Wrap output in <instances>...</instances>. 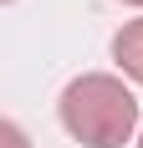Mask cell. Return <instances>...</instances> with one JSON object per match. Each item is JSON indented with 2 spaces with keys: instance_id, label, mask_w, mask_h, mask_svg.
I'll use <instances>...</instances> for the list:
<instances>
[{
  "instance_id": "cell-1",
  "label": "cell",
  "mask_w": 143,
  "mask_h": 148,
  "mask_svg": "<svg viewBox=\"0 0 143 148\" xmlns=\"http://www.w3.org/2000/svg\"><path fill=\"white\" fill-rule=\"evenodd\" d=\"M61 128L87 148H123L138 133V97L118 77L87 72L61 92Z\"/></svg>"
},
{
  "instance_id": "cell-5",
  "label": "cell",
  "mask_w": 143,
  "mask_h": 148,
  "mask_svg": "<svg viewBox=\"0 0 143 148\" xmlns=\"http://www.w3.org/2000/svg\"><path fill=\"white\" fill-rule=\"evenodd\" d=\"M138 148H143V138H138Z\"/></svg>"
},
{
  "instance_id": "cell-4",
  "label": "cell",
  "mask_w": 143,
  "mask_h": 148,
  "mask_svg": "<svg viewBox=\"0 0 143 148\" xmlns=\"http://www.w3.org/2000/svg\"><path fill=\"white\" fill-rule=\"evenodd\" d=\"M128 5H143V0H128Z\"/></svg>"
},
{
  "instance_id": "cell-2",
  "label": "cell",
  "mask_w": 143,
  "mask_h": 148,
  "mask_svg": "<svg viewBox=\"0 0 143 148\" xmlns=\"http://www.w3.org/2000/svg\"><path fill=\"white\" fill-rule=\"evenodd\" d=\"M113 61L133 82H143V21H128V26L113 36Z\"/></svg>"
},
{
  "instance_id": "cell-3",
  "label": "cell",
  "mask_w": 143,
  "mask_h": 148,
  "mask_svg": "<svg viewBox=\"0 0 143 148\" xmlns=\"http://www.w3.org/2000/svg\"><path fill=\"white\" fill-rule=\"evenodd\" d=\"M0 143L5 148H26V133H21L15 123H0Z\"/></svg>"
}]
</instances>
